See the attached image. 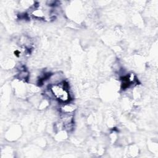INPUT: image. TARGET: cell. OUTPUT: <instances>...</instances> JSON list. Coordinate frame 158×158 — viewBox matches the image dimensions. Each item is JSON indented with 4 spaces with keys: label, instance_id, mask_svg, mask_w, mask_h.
Here are the masks:
<instances>
[{
    "label": "cell",
    "instance_id": "cell-1",
    "mask_svg": "<svg viewBox=\"0 0 158 158\" xmlns=\"http://www.w3.org/2000/svg\"><path fill=\"white\" fill-rule=\"evenodd\" d=\"M50 90L54 96V98L58 101L66 102L70 100V94L67 87L65 86L64 84L56 83L52 85Z\"/></svg>",
    "mask_w": 158,
    "mask_h": 158
},
{
    "label": "cell",
    "instance_id": "cell-2",
    "mask_svg": "<svg viewBox=\"0 0 158 158\" xmlns=\"http://www.w3.org/2000/svg\"><path fill=\"white\" fill-rule=\"evenodd\" d=\"M32 15L35 17L36 18H39V19H42L44 15V14L43 11V10L41 9H35L33 11H32V13H31Z\"/></svg>",
    "mask_w": 158,
    "mask_h": 158
}]
</instances>
